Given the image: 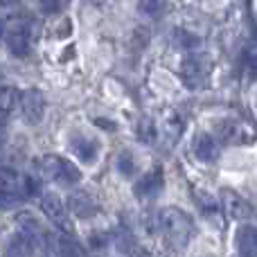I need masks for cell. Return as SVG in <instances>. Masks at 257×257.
<instances>
[{"mask_svg":"<svg viewBox=\"0 0 257 257\" xmlns=\"http://www.w3.org/2000/svg\"><path fill=\"white\" fill-rule=\"evenodd\" d=\"M16 226H18V232H23V235H30V237L43 235V230H41V221L30 212V210H23V212L16 214Z\"/></svg>","mask_w":257,"mask_h":257,"instance_id":"9a60e30c","label":"cell"},{"mask_svg":"<svg viewBox=\"0 0 257 257\" xmlns=\"http://www.w3.org/2000/svg\"><path fill=\"white\" fill-rule=\"evenodd\" d=\"M41 210H43L45 217L61 230V235H70L72 232V223H70V219H68V210H66V205H63V201L59 199L54 192H45V194L41 196Z\"/></svg>","mask_w":257,"mask_h":257,"instance_id":"277c9868","label":"cell"},{"mask_svg":"<svg viewBox=\"0 0 257 257\" xmlns=\"http://www.w3.org/2000/svg\"><path fill=\"white\" fill-rule=\"evenodd\" d=\"M21 104V111H23V117H25L30 124H39L45 115V95L36 88H30L21 95L18 99Z\"/></svg>","mask_w":257,"mask_h":257,"instance_id":"8992f818","label":"cell"},{"mask_svg":"<svg viewBox=\"0 0 257 257\" xmlns=\"http://www.w3.org/2000/svg\"><path fill=\"white\" fill-rule=\"evenodd\" d=\"M21 194L23 196L41 194V178L34 176V174H23V178H21Z\"/></svg>","mask_w":257,"mask_h":257,"instance_id":"ac0fdd59","label":"cell"},{"mask_svg":"<svg viewBox=\"0 0 257 257\" xmlns=\"http://www.w3.org/2000/svg\"><path fill=\"white\" fill-rule=\"evenodd\" d=\"M21 201H23V194H18V192H0V212L16 208Z\"/></svg>","mask_w":257,"mask_h":257,"instance_id":"ffe728a7","label":"cell"},{"mask_svg":"<svg viewBox=\"0 0 257 257\" xmlns=\"http://www.w3.org/2000/svg\"><path fill=\"white\" fill-rule=\"evenodd\" d=\"M3 39H5V23L0 21V41H3Z\"/></svg>","mask_w":257,"mask_h":257,"instance_id":"cb8c5ba5","label":"cell"},{"mask_svg":"<svg viewBox=\"0 0 257 257\" xmlns=\"http://www.w3.org/2000/svg\"><path fill=\"white\" fill-rule=\"evenodd\" d=\"M21 93L14 86H0V115H7L18 106Z\"/></svg>","mask_w":257,"mask_h":257,"instance_id":"e0dca14e","label":"cell"},{"mask_svg":"<svg viewBox=\"0 0 257 257\" xmlns=\"http://www.w3.org/2000/svg\"><path fill=\"white\" fill-rule=\"evenodd\" d=\"M163 5V0H138V12L145 16H156V14H160Z\"/></svg>","mask_w":257,"mask_h":257,"instance_id":"d6986e66","label":"cell"},{"mask_svg":"<svg viewBox=\"0 0 257 257\" xmlns=\"http://www.w3.org/2000/svg\"><path fill=\"white\" fill-rule=\"evenodd\" d=\"M221 201H223V210L230 219H237V221H250L255 217V210L248 201L241 194H237L235 190H221Z\"/></svg>","mask_w":257,"mask_h":257,"instance_id":"5b68a950","label":"cell"},{"mask_svg":"<svg viewBox=\"0 0 257 257\" xmlns=\"http://www.w3.org/2000/svg\"><path fill=\"white\" fill-rule=\"evenodd\" d=\"M61 3L63 0H41V7H43L48 14H52V12H59V9H61Z\"/></svg>","mask_w":257,"mask_h":257,"instance_id":"7402d4cb","label":"cell"},{"mask_svg":"<svg viewBox=\"0 0 257 257\" xmlns=\"http://www.w3.org/2000/svg\"><path fill=\"white\" fill-rule=\"evenodd\" d=\"M70 149L75 151V156L79 160H84L86 165H90L97 160L102 145H99V140H95V138H90V136H79L70 142Z\"/></svg>","mask_w":257,"mask_h":257,"instance_id":"8fae6325","label":"cell"},{"mask_svg":"<svg viewBox=\"0 0 257 257\" xmlns=\"http://www.w3.org/2000/svg\"><path fill=\"white\" fill-rule=\"evenodd\" d=\"M158 223L160 230L167 235V239L178 248H183L190 241V237L194 235V223L181 208H165L158 214Z\"/></svg>","mask_w":257,"mask_h":257,"instance_id":"7a4b0ae2","label":"cell"},{"mask_svg":"<svg viewBox=\"0 0 257 257\" xmlns=\"http://www.w3.org/2000/svg\"><path fill=\"white\" fill-rule=\"evenodd\" d=\"M163 185H165L163 169L156 167L138 178V183L133 185V192H136L138 199H154V196H158L163 192Z\"/></svg>","mask_w":257,"mask_h":257,"instance_id":"52a82bcc","label":"cell"},{"mask_svg":"<svg viewBox=\"0 0 257 257\" xmlns=\"http://www.w3.org/2000/svg\"><path fill=\"white\" fill-rule=\"evenodd\" d=\"M36 36H39V23L34 18H12L9 25H5V41L7 50L14 57H27L32 52Z\"/></svg>","mask_w":257,"mask_h":257,"instance_id":"6da1fadb","label":"cell"},{"mask_svg":"<svg viewBox=\"0 0 257 257\" xmlns=\"http://www.w3.org/2000/svg\"><path fill=\"white\" fill-rule=\"evenodd\" d=\"M48 244L54 257H86L84 246L70 235H50Z\"/></svg>","mask_w":257,"mask_h":257,"instance_id":"9c48e42d","label":"cell"},{"mask_svg":"<svg viewBox=\"0 0 257 257\" xmlns=\"http://www.w3.org/2000/svg\"><path fill=\"white\" fill-rule=\"evenodd\" d=\"M21 178L23 174H18L12 167H0V192H18L21 194Z\"/></svg>","mask_w":257,"mask_h":257,"instance_id":"2e32d148","label":"cell"},{"mask_svg":"<svg viewBox=\"0 0 257 257\" xmlns=\"http://www.w3.org/2000/svg\"><path fill=\"white\" fill-rule=\"evenodd\" d=\"M205 70H208V68L203 66V61H201L199 57H190L183 61V75H185V81L190 88L192 86H199L201 81H203Z\"/></svg>","mask_w":257,"mask_h":257,"instance_id":"5bb4252c","label":"cell"},{"mask_svg":"<svg viewBox=\"0 0 257 257\" xmlns=\"http://www.w3.org/2000/svg\"><path fill=\"white\" fill-rule=\"evenodd\" d=\"M246 70H248L253 77L257 75V57H250L248 59V66H246Z\"/></svg>","mask_w":257,"mask_h":257,"instance_id":"603a6c76","label":"cell"},{"mask_svg":"<svg viewBox=\"0 0 257 257\" xmlns=\"http://www.w3.org/2000/svg\"><path fill=\"white\" fill-rule=\"evenodd\" d=\"M133 169H136V165H133V158L128 151H122L120 156H117V172L122 174V176H131Z\"/></svg>","mask_w":257,"mask_h":257,"instance_id":"44dd1931","label":"cell"},{"mask_svg":"<svg viewBox=\"0 0 257 257\" xmlns=\"http://www.w3.org/2000/svg\"><path fill=\"white\" fill-rule=\"evenodd\" d=\"M237 250L241 257H257V228L244 226L237 230Z\"/></svg>","mask_w":257,"mask_h":257,"instance_id":"4fadbf2b","label":"cell"},{"mask_svg":"<svg viewBox=\"0 0 257 257\" xmlns=\"http://www.w3.org/2000/svg\"><path fill=\"white\" fill-rule=\"evenodd\" d=\"M192 149H194L196 158L203 160V163H214V160H217V156H219L217 142H214V138H210L208 133H199V136L194 138Z\"/></svg>","mask_w":257,"mask_h":257,"instance_id":"7c38bea8","label":"cell"},{"mask_svg":"<svg viewBox=\"0 0 257 257\" xmlns=\"http://www.w3.org/2000/svg\"><path fill=\"white\" fill-rule=\"evenodd\" d=\"M68 210L79 219H90L99 212V205L86 190H77L68 196Z\"/></svg>","mask_w":257,"mask_h":257,"instance_id":"ba28073f","label":"cell"},{"mask_svg":"<svg viewBox=\"0 0 257 257\" xmlns=\"http://www.w3.org/2000/svg\"><path fill=\"white\" fill-rule=\"evenodd\" d=\"M39 241L41 237H30V235H23V232H16L9 239L7 257H34L36 248H39Z\"/></svg>","mask_w":257,"mask_h":257,"instance_id":"30bf717a","label":"cell"},{"mask_svg":"<svg viewBox=\"0 0 257 257\" xmlns=\"http://www.w3.org/2000/svg\"><path fill=\"white\" fill-rule=\"evenodd\" d=\"M39 167H41V174L50 181L59 183V185H75V183L81 181V172L75 163H70L68 158H61V156H54V154H48L39 160Z\"/></svg>","mask_w":257,"mask_h":257,"instance_id":"3957f363","label":"cell"},{"mask_svg":"<svg viewBox=\"0 0 257 257\" xmlns=\"http://www.w3.org/2000/svg\"><path fill=\"white\" fill-rule=\"evenodd\" d=\"M0 77H3V70H0Z\"/></svg>","mask_w":257,"mask_h":257,"instance_id":"d4e9b609","label":"cell"}]
</instances>
